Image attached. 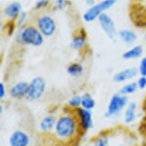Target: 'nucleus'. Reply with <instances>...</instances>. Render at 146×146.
<instances>
[{
	"instance_id": "obj_24",
	"label": "nucleus",
	"mask_w": 146,
	"mask_h": 146,
	"mask_svg": "<svg viewBox=\"0 0 146 146\" xmlns=\"http://www.w3.org/2000/svg\"><path fill=\"white\" fill-rule=\"evenodd\" d=\"M136 82H137L139 90H145L146 89V77L145 76H140V77L137 79Z\"/></svg>"
},
{
	"instance_id": "obj_20",
	"label": "nucleus",
	"mask_w": 146,
	"mask_h": 146,
	"mask_svg": "<svg viewBox=\"0 0 146 146\" xmlns=\"http://www.w3.org/2000/svg\"><path fill=\"white\" fill-rule=\"evenodd\" d=\"M138 89V85L136 82H130L125 84L124 85H123L121 87V89L119 90V93H121L123 95H125V96H128V95H132L135 93Z\"/></svg>"
},
{
	"instance_id": "obj_13",
	"label": "nucleus",
	"mask_w": 146,
	"mask_h": 146,
	"mask_svg": "<svg viewBox=\"0 0 146 146\" xmlns=\"http://www.w3.org/2000/svg\"><path fill=\"white\" fill-rule=\"evenodd\" d=\"M137 103L135 101L129 102L124 112V122L126 125L134 123L137 118Z\"/></svg>"
},
{
	"instance_id": "obj_7",
	"label": "nucleus",
	"mask_w": 146,
	"mask_h": 146,
	"mask_svg": "<svg viewBox=\"0 0 146 146\" xmlns=\"http://www.w3.org/2000/svg\"><path fill=\"white\" fill-rule=\"evenodd\" d=\"M98 22L106 35L110 40H115L117 35V31H116L115 22L113 21V19L107 14H106V13H103L98 17Z\"/></svg>"
},
{
	"instance_id": "obj_19",
	"label": "nucleus",
	"mask_w": 146,
	"mask_h": 146,
	"mask_svg": "<svg viewBox=\"0 0 146 146\" xmlns=\"http://www.w3.org/2000/svg\"><path fill=\"white\" fill-rule=\"evenodd\" d=\"M95 107H96V100H94L90 93L85 92L81 95V108L85 110H92Z\"/></svg>"
},
{
	"instance_id": "obj_12",
	"label": "nucleus",
	"mask_w": 146,
	"mask_h": 146,
	"mask_svg": "<svg viewBox=\"0 0 146 146\" xmlns=\"http://www.w3.org/2000/svg\"><path fill=\"white\" fill-rule=\"evenodd\" d=\"M139 74L138 69L135 67H128L124 68L123 70L117 72L116 74H114L113 76V81L117 84H121V82H128L132 79L135 78Z\"/></svg>"
},
{
	"instance_id": "obj_16",
	"label": "nucleus",
	"mask_w": 146,
	"mask_h": 146,
	"mask_svg": "<svg viewBox=\"0 0 146 146\" xmlns=\"http://www.w3.org/2000/svg\"><path fill=\"white\" fill-rule=\"evenodd\" d=\"M21 10H22L21 4L18 2H14L5 7V15L11 19H16L21 15V13H22Z\"/></svg>"
},
{
	"instance_id": "obj_9",
	"label": "nucleus",
	"mask_w": 146,
	"mask_h": 146,
	"mask_svg": "<svg viewBox=\"0 0 146 146\" xmlns=\"http://www.w3.org/2000/svg\"><path fill=\"white\" fill-rule=\"evenodd\" d=\"M9 146H30L31 137L27 132L16 129L12 132L8 138Z\"/></svg>"
},
{
	"instance_id": "obj_30",
	"label": "nucleus",
	"mask_w": 146,
	"mask_h": 146,
	"mask_svg": "<svg viewBox=\"0 0 146 146\" xmlns=\"http://www.w3.org/2000/svg\"><path fill=\"white\" fill-rule=\"evenodd\" d=\"M143 146H146V137H145V139L143 140Z\"/></svg>"
},
{
	"instance_id": "obj_22",
	"label": "nucleus",
	"mask_w": 146,
	"mask_h": 146,
	"mask_svg": "<svg viewBox=\"0 0 146 146\" xmlns=\"http://www.w3.org/2000/svg\"><path fill=\"white\" fill-rule=\"evenodd\" d=\"M68 109L71 110H76L81 108V95H74L67 102Z\"/></svg>"
},
{
	"instance_id": "obj_8",
	"label": "nucleus",
	"mask_w": 146,
	"mask_h": 146,
	"mask_svg": "<svg viewBox=\"0 0 146 146\" xmlns=\"http://www.w3.org/2000/svg\"><path fill=\"white\" fill-rule=\"evenodd\" d=\"M38 30L43 36H52L56 31V23L50 15H42L37 21Z\"/></svg>"
},
{
	"instance_id": "obj_18",
	"label": "nucleus",
	"mask_w": 146,
	"mask_h": 146,
	"mask_svg": "<svg viewBox=\"0 0 146 146\" xmlns=\"http://www.w3.org/2000/svg\"><path fill=\"white\" fill-rule=\"evenodd\" d=\"M118 35L126 44H133L137 40V34L132 30H121L118 33Z\"/></svg>"
},
{
	"instance_id": "obj_28",
	"label": "nucleus",
	"mask_w": 146,
	"mask_h": 146,
	"mask_svg": "<svg viewBox=\"0 0 146 146\" xmlns=\"http://www.w3.org/2000/svg\"><path fill=\"white\" fill-rule=\"evenodd\" d=\"M26 16H27L26 13H24V12L21 13V15L18 16V21H17V23H18L19 25L23 24V23H24V21H25V19H26Z\"/></svg>"
},
{
	"instance_id": "obj_26",
	"label": "nucleus",
	"mask_w": 146,
	"mask_h": 146,
	"mask_svg": "<svg viewBox=\"0 0 146 146\" xmlns=\"http://www.w3.org/2000/svg\"><path fill=\"white\" fill-rule=\"evenodd\" d=\"M6 96V89L3 82H0V100H4Z\"/></svg>"
},
{
	"instance_id": "obj_25",
	"label": "nucleus",
	"mask_w": 146,
	"mask_h": 146,
	"mask_svg": "<svg viewBox=\"0 0 146 146\" xmlns=\"http://www.w3.org/2000/svg\"><path fill=\"white\" fill-rule=\"evenodd\" d=\"M68 5H69L68 0H57L56 1V7L60 10L64 9Z\"/></svg>"
},
{
	"instance_id": "obj_6",
	"label": "nucleus",
	"mask_w": 146,
	"mask_h": 146,
	"mask_svg": "<svg viewBox=\"0 0 146 146\" xmlns=\"http://www.w3.org/2000/svg\"><path fill=\"white\" fill-rule=\"evenodd\" d=\"M75 115L77 117L79 129L81 134L83 135L85 133L88 132L94 125V120H93V113L92 110H85L83 108L74 110Z\"/></svg>"
},
{
	"instance_id": "obj_32",
	"label": "nucleus",
	"mask_w": 146,
	"mask_h": 146,
	"mask_svg": "<svg viewBox=\"0 0 146 146\" xmlns=\"http://www.w3.org/2000/svg\"><path fill=\"white\" fill-rule=\"evenodd\" d=\"M145 1H146V0H145Z\"/></svg>"
},
{
	"instance_id": "obj_31",
	"label": "nucleus",
	"mask_w": 146,
	"mask_h": 146,
	"mask_svg": "<svg viewBox=\"0 0 146 146\" xmlns=\"http://www.w3.org/2000/svg\"><path fill=\"white\" fill-rule=\"evenodd\" d=\"M116 146H124V144H117V145H116Z\"/></svg>"
},
{
	"instance_id": "obj_3",
	"label": "nucleus",
	"mask_w": 146,
	"mask_h": 146,
	"mask_svg": "<svg viewBox=\"0 0 146 146\" xmlns=\"http://www.w3.org/2000/svg\"><path fill=\"white\" fill-rule=\"evenodd\" d=\"M129 104L128 96H125L121 93L113 94L107 104L106 110L105 112L106 117H117Z\"/></svg>"
},
{
	"instance_id": "obj_17",
	"label": "nucleus",
	"mask_w": 146,
	"mask_h": 146,
	"mask_svg": "<svg viewBox=\"0 0 146 146\" xmlns=\"http://www.w3.org/2000/svg\"><path fill=\"white\" fill-rule=\"evenodd\" d=\"M66 72L69 76H71L73 78L80 77L84 73V66L79 62H73L67 66Z\"/></svg>"
},
{
	"instance_id": "obj_29",
	"label": "nucleus",
	"mask_w": 146,
	"mask_h": 146,
	"mask_svg": "<svg viewBox=\"0 0 146 146\" xmlns=\"http://www.w3.org/2000/svg\"><path fill=\"white\" fill-rule=\"evenodd\" d=\"M87 4L88 5H92L93 6V5H94V0H87Z\"/></svg>"
},
{
	"instance_id": "obj_2",
	"label": "nucleus",
	"mask_w": 146,
	"mask_h": 146,
	"mask_svg": "<svg viewBox=\"0 0 146 146\" xmlns=\"http://www.w3.org/2000/svg\"><path fill=\"white\" fill-rule=\"evenodd\" d=\"M43 35L34 26L24 27L17 35V41L23 45L40 47L43 44Z\"/></svg>"
},
{
	"instance_id": "obj_10",
	"label": "nucleus",
	"mask_w": 146,
	"mask_h": 146,
	"mask_svg": "<svg viewBox=\"0 0 146 146\" xmlns=\"http://www.w3.org/2000/svg\"><path fill=\"white\" fill-rule=\"evenodd\" d=\"M57 117L54 114H47L44 117L41 118L38 124V127L39 130L42 133V134H50L54 131L55 125L57 122Z\"/></svg>"
},
{
	"instance_id": "obj_21",
	"label": "nucleus",
	"mask_w": 146,
	"mask_h": 146,
	"mask_svg": "<svg viewBox=\"0 0 146 146\" xmlns=\"http://www.w3.org/2000/svg\"><path fill=\"white\" fill-rule=\"evenodd\" d=\"M110 140L109 136L106 133H101L93 139L92 145L93 146H109Z\"/></svg>"
},
{
	"instance_id": "obj_23",
	"label": "nucleus",
	"mask_w": 146,
	"mask_h": 146,
	"mask_svg": "<svg viewBox=\"0 0 146 146\" xmlns=\"http://www.w3.org/2000/svg\"><path fill=\"white\" fill-rule=\"evenodd\" d=\"M138 73L140 76H145L146 77V56L142 58L140 63H139Z\"/></svg>"
},
{
	"instance_id": "obj_4",
	"label": "nucleus",
	"mask_w": 146,
	"mask_h": 146,
	"mask_svg": "<svg viewBox=\"0 0 146 146\" xmlns=\"http://www.w3.org/2000/svg\"><path fill=\"white\" fill-rule=\"evenodd\" d=\"M46 87V80L42 76H35L29 82L28 91L25 99L29 101H36L40 100L43 96L44 92H45Z\"/></svg>"
},
{
	"instance_id": "obj_5",
	"label": "nucleus",
	"mask_w": 146,
	"mask_h": 146,
	"mask_svg": "<svg viewBox=\"0 0 146 146\" xmlns=\"http://www.w3.org/2000/svg\"><path fill=\"white\" fill-rule=\"evenodd\" d=\"M116 3V0H103L100 3L94 5L83 15L84 21L90 23L98 19L106 10L111 8Z\"/></svg>"
},
{
	"instance_id": "obj_14",
	"label": "nucleus",
	"mask_w": 146,
	"mask_h": 146,
	"mask_svg": "<svg viewBox=\"0 0 146 146\" xmlns=\"http://www.w3.org/2000/svg\"><path fill=\"white\" fill-rule=\"evenodd\" d=\"M86 41H87V37H86L85 30L81 29L80 33L72 39L71 42V47L75 50H80L82 48H84V47L86 46Z\"/></svg>"
},
{
	"instance_id": "obj_1",
	"label": "nucleus",
	"mask_w": 146,
	"mask_h": 146,
	"mask_svg": "<svg viewBox=\"0 0 146 146\" xmlns=\"http://www.w3.org/2000/svg\"><path fill=\"white\" fill-rule=\"evenodd\" d=\"M53 134L57 140L61 143L72 142L82 135L74 110L69 109L58 117Z\"/></svg>"
},
{
	"instance_id": "obj_11",
	"label": "nucleus",
	"mask_w": 146,
	"mask_h": 146,
	"mask_svg": "<svg viewBox=\"0 0 146 146\" xmlns=\"http://www.w3.org/2000/svg\"><path fill=\"white\" fill-rule=\"evenodd\" d=\"M29 82L25 81H20L17 82L13 85L9 90V95L10 97L15 100H22L25 99L28 91Z\"/></svg>"
},
{
	"instance_id": "obj_15",
	"label": "nucleus",
	"mask_w": 146,
	"mask_h": 146,
	"mask_svg": "<svg viewBox=\"0 0 146 146\" xmlns=\"http://www.w3.org/2000/svg\"><path fill=\"white\" fill-rule=\"evenodd\" d=\"M143 54V48L141 45H136L123 53L122 58L125 60L137 59Z\"/></svg>"
},
{
	"instance_id": "obj_27",
	"label": "nucleus",
	"mask_w": 146,
	"mask_h": 146,
	"mask_svg": "<svg viewBox=\"0 0 146 146\" xmlns=\"http://www.w3.org/2000/svg\"><path fill=\"white\" fill-rule=\"evenodd\" d=\"M48 5V0H39L36 5H35V8L36 9H42L43 7H45V6Z\"/></svg>"
}]
</instances>
